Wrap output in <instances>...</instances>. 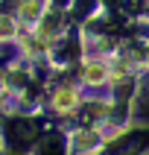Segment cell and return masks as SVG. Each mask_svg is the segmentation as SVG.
<instances>
[{
    "label": "cell",
    "instance_id": "3957f363",
    "mask_svg": "<svg viewBox=\"0 0 149 155\" xmlns=\"http://www.w3.org/2000/svg\"><path fill=\"white\" fill-rule=\"evenodd\" d=\"M85 79H88V82H102V79H105V68H102V64H88Z\"/></svg>",
    "mask_w": 149,
    "mask_h": 155
},
{
    "label": "cell",
    "instance_id": "5b68a950",
    "mask_svg": "<svg viewBox=\"0 0 149 155\" xmlns=\"http://www.w3.org/2000/svg\"><path fill=\"white\" fill-rule=\"evenodd\" d=\"M21 12H24L26 18H35L38 15V0H26L24 6H21Z\"/></svg>",
    "mask_w": 149,
    "mask_h": 155
},
{
    "label": "cell",
    "instance_id": "6da1fadb",
    "mask_svg": "<svg viewBox=\"0 0 149 155\" xmlns=\"http://www.w3.org/2000/svg\"><path fill=\"white\" fill-rule=\"evenodd\" d=\"M35 135V123L32 120H12V138H15V143H24V140H32Z\"/></svg>",
    "mask_w": 149,
    "mask_h": 155
},
{
    "label": "cell",
    "instance_id": "7a4b0ae2",
    "mask_svg": "<svg viewBox=\"0 0 149 155\" xmlns=\"http://www.w3.org/2000/svg\"><path fill=\"white\" fill-rule=\"evenodd\" d=\"M73 105H76V91L59 88V94L53 97V108H56V111H70Z\"/></svg>",
    "mask_w": 149,
    "mask_h": 155
},
{
    "label": "cell",
    "instance_id": "277c9868",
    "mask_svg": "<svg viewBox=\"0 0 149 155\" xmlns=\"http://www.w3.org/2000/svg\"><path fill=\"white\" fill-rule=\"evenodd\" d=\"M15 35V24L9 18H0V38H12Z\"/></svg>",
    "mask_w": 149,
    "mask_h": 155
}]
</instances>
